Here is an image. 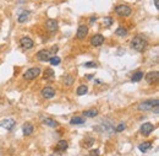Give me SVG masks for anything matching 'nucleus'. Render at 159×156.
Returning a JSON list of instances; mask_svg holds the SVG:
<instances>
[{
	"instance_id": "7",
	"label": "nucleus",
	"mask_w": 159,
	"mask_h": 156,
	"mask_svg": "<svg viewBox=\"0 0 159 156\" xmlns=\"http://www.w3.org/2000/svg\"><path fill=\"white\" fill-rule=\"evenodd\" d=\"M41 95H42V97H44L47 100H50V98H53L55 96V90L52 86H44L42 89V91H41Z\"/></svg>"
},
{
	"instance_id": "26",
	"label": "nucleus",
	"mask_w": 159,
	"mask_h": 156,
	"mask_svg": "<svg viewBox=\"0 0 159 156\" xmlns=\"http://www.w3.org/2000/svg\"><path fill=\"white\" fill-rule=\"evenodd\" d=\"M87 92H88V87H87L86 85H80L79 87H77V90H76L77 96H83V95H86Z\"/></svg>"
},
{
	"instance_id": "21",
	"label": "nucleus",
	"mask_w": 159,
	"mask_h": 156,
	"mask_svg": "<svg viewBox=\"0 0 159 156\" xmlns=\"http://www.w3.org/2000/svg\"><path fill=\"white\" fill-rule=\"evenodd\" d=\"M68 148H69V143L66 140H59L56 144V150L59 151H65L68 150Z\"/></svg>"
},
{
	"instance_id": "24",
	"label": "nucleus",
	"mask_w": 159,
	"mask_h": 156,
	"mask_svg": "<svg viewBox=\"0 0 159 156\" xmlns=\"http://www.w3.org/2000/svg\"><path fill=\"white\" fill-rule=\"evenodd\" d=\"M28 16H29V11H23L22 14L18 15L17 21H18L20 23H23V22H26V21L28 20Z\"/></svg>"
},
{
	"instance_id": "6",
	"label": "nucleus",
	"mask_w": 159,
	"mask_h": 156,
	"mask_svg": "<svg viewBox=\"0 0 159 156\" xmlns=\"http://www.w3.org/2000/svg\"><path fill=\"white\" fill-rule=\"evenodd\" d=\"M104 41H105V38H104V36L100 34V33H95V34H93V36L91 37V44H92L93 47H100V46L104 43Z\"/></svg>"
},
{
	"instance_id": "34",
	"label": "nucleus",
	"mask_w": 159,
	"mask_h": 156,
	"mask_svg": "<svg viewBox=\"0 0 159 156\" xmlns=\"http://www.w3.org/2000/svg\"><path fill=\"white\" fill-rule=\"evenodd\" d=\"M154 6H156V9H157V10L159 9V1L158 0H154Z\"/></svg>"
},
{
	"instance_id": "27",
	"label": "nucleus",
	"mask_w": 159,
	"mask_h": 156,
	"mask_svg": "<svg viewBox=\"0 0 159 156\" xmlns=\"http://www.w3.org/2000/svg\"><path fill=\"white\" fill-rule=\"evenodd\" d=\"M113 23H114V18H113V17H110V16L104 17V20H103V25H104L105 27H110Z\"/></svg>"
},
{
	"instance_id": "35",
	"label": "nucleus",
	"mask_w": 159,
	"mask_h": 156,
	"mask_svg": "<svg viewBox=\"0 0 159 156\" xmlns=\"http://www.w3.org/2000/svg\"><path fill=\"white\" fill-rule=\"evenodd\" d=\"M27 0H16V2H18V4H25Z\"/></svg>"
},
{
	"instance_id": "8",
	"label": "nucleus",
	"mask_w": 159,
	"mask_h": 156,
	"mask_svg": "<svg viewBox=\"0 0 159 156\" xmlns=\"http://www.w3.org/2000/svg\"><path fill=\"white\" fill-rule=\"evenodd\" d=\"M88 31H89V28H88V26H86V25H80L79 28H77V33H76V38L80 39V41H83L87 36H88Z\"/></svg>"
},
{
	"instance_id": "2",
	"label": "nucleus",
	"mask_w": 159,
	"mask_h": 156,
	"mask_svg": "<svg viewBox=\"0 0 159 156\" xmlns=\"http://www.w3.org/2000/svg\"><path fill=\"white\" fill-rule=\"evenodd\" d=\"M59 50V48L55 46V47H52L50 49H42L39 50L37 54H36V58L39 60V62H49V59L56 54V52Z\"/></svg>"
},
{
	"instance_id": "16",
	"label": "nucleus",
	"mask_w": 159,
	"mask_h": 156,
	"mask_svg": "<svg viewBox=\"0 0 159 156\" xmlns=\"http://www.w3.org/2000/svg\"><path fill=\"white\" fill-rule=\"evenodd\" d=\"M43 79L44 80H54L55 79V73L52 68H47L43 73Z\"/></svg>"
},
{
	"instance_id": "19",
	"label": "nucleus",
	"mask_w": 159,
	"mask_h": 156,
	"mask_svg": "<svg viewBox=\"0 0 159 156\" xmlns=\"http://www.w3.org/2000/svg\"><path fill=\"white\" fill-rule=\"evenodd\" d=\"M42 122H43V124H45V126H48V127H50V128H56V127H59V123H58L55 119H52V118H42Z\"/></svg>"
},
{
	"instance_id": "11",
	"label": "nucleus",
	"mask_w": 159,
	"mask_h": 156,
	"mask_svg": "<svg viewBox=\"0 0 159 156\" xmlns=\"http://www.w3.org/2000/svg\"><path fill=\"white\" fill-rule=\"evenodd\" d=\"M58 27H59V25H58V21H56V20H54V18H48V20L45 21V30H47V31H49V32H55V31H58Z\"/></svg>"
},
{
	"instance_id": "9",
	"label": "nucleus",
	"mask_w": 159,
	"mask_h": 156,
	"mask_svg": "<svg viewBox=\"0 0 159 156\" xmlns=\"http://www.w3.org/2000/svg\"><path fill=\"white\" fill-rule=\"evenodd\" d=\"M20 46H21L22 49H31V48H33L34 42L29 37L25 36V37H21L20 38Z\"/></svg>"
},
{
	"instance_id": "37",
	"label": "nucleus",
	"mask_w": 159,
	"mask_h": 156,
	"mask_svg": "<svg viewBox=\"0 0 159 156\" xmlns=\"http://www.w3.org/2000/svg\"><path fill=\"white\" fill-rule=\"evenodd\" d=\"M49 156H60L59 154H52V155H49Z\"/></svg>"
},
{
	"instance_id": "29",
	"label": "nucleus",
	"mask_w": 159,
	"mask_h": 156,
	"mask_svg": "<svg viewBox=\"0 0 159 156\" xmlns=\"http://www.w3.org/2000/svg\"><path fill=\"white\" fill-rule=\"evenodd\" d=\"M74 81H75V78H74L72 75H66V78H65V80H64V82H65V85H68V86H71Z\"/></svg>"
},
{
	"instance_id": "18",
	"label": "nucleus",
	"mask_w": 159,
	"mask_h": 156,
	"mask_svg": "<svg viewBox=\"0 0 159 156\" xmlns=\"http://www.w3.org/2000/svg\"><path fill=\"white\" fill-rule=\"evenodd\" d=\"M98 110L97 108H91V110H86V111H83V113H82V116L83 117H87V118H93V117H95V116H98Z\"/></svg>"
},
{
	"instance_id": "28",
	"label": "nucleus",
	"mask_w": 159,
	"mask_h": 156,
	"mask_svg": "<svg viewBox=\"0 0 159 156\" xmlns=\"http://www.w3.org/2000/svg\"><path fill=\"white\" fill-rule=\"evenodd\" d=\"M60 62H61V59H60L58 55H53V57L49 59V63H50L52 65H59Z\"/></svg>"
},
{
	"instance_id": "20",
	"label": "nucleus",
	"mask_w": 159,
	"mask_h": 156,
	"mask_svg": "<svg viewBox=\"0 0 159 156\" xmlns=\"http://www.w3.org/2000/svg\"><path fill=\"white\" fill-rule=\"evenodd\" d=\"M93 145H94V138H92V137H86L82 142V146L86 148V149H89Z\"/></svg>"
},
{
	"instance_id": "38",
	"label": "nucleus",
	"mask_w": 159,
	"mask_h": 156,
	"mask_svg": "<svg viewBox=\"0 0 159 156\" xmlns=\"http://www.w3.org/2000/svg\"><path fill=\"white\" fill-rule=\"evenodd\" d=\"M87 156H88V155H87Z\"/></svg>"
},
{
	"instance_id": "33",
	"label": "nucleus",
	"mask_w": 159,
	"mask_h": 156,
	"mask_svg": "<svg viewBox=\"0 0 159 156\" xmlns=\"http://www.w3.org/2000/svg\"><path fill=\"white\" fill-rule=\"evenodd\" d=\"M95 21H97V17H95V16H92V17L89 18V22H91V23H93V22H95Z\"/></svg>"
},
{
	"instance_id": "32",
	"label": "nucleus",
	"mask_w": 159,
	"mask_h": 156,
	"mask_svg": "<svg viewBox=\"0 0 159 156\" xmlns=\"http://www.w3.org/2000/svg\"><path fill=\"white\" fill-rule=\"evenodd\" d=\"M88 156H99V150H92Z\"/></svg>"
},
{
	"instance_id": "13",
	"label": "nucleus",
	"mask_w": 159,
	"mask_h": 156,
	"mask_svg": "<svg viewBox=\"0 0 159 156\" xmlns=\"http://www.w3.org/2000/svg\"><path fill=\"white\" fill-rule=\"evenodd\" d=\"M95 129L98 132H104V133H108V134H110V133L114 132V127H113V124L110 122H104L100 127H97Z\"/></svg>"
},
{
	"instance_id": "14",
	"label": "nucleus",
	"mask_w": 159,
	"mask_h": 156,
	"mask_svg": "<svg viewBox=\"0 0 159 156\" xmlns=\"http://www.w3.org/2000/svg\"><path fill=\"white\" fill-rule=\"evenodd\" d=\"M154 130V126H153V123H149V122H146V123H143L142 126H141V133L143 134V135H149Z\"/></svg>"
},
{
	"instance_id": "4",
	"label": "nucleus",
	"mask_w": 159,
	"mask_h": 156,
	"mask_svg": "<svg viewBox=\"0 0 159 156\" xmlns=\"http://www.w3.org/2000/svg\"><path fill=\"white\" fill-rule=\"evenodd\" d=\"M131 12H132V9L126 4H120L115 6V14L119 15L120 17H127L131 15Z\"/></svg>"
},
{
	"instance_id": "15",
	"label": "nucleus",
	"mask_w": 159,
	"mask_h": 156,
	"mask_svg": "<svg viewBox=\"0 0 159 156\" xmlns=\"http://www.w3.org/2000/svg\"><path fill=\"white\" fill-rule=\"evenodd\" d=\"M33 132H34V127H33L31 123H25V124L22 126V133H23V135L28 137V135H31Z\"/></svg>"
},
{
	"instance_id": "12",
	"label": "nucleus",
	"mask_w": 159,
	"mask_h": 156,
	"mask_svg": "<svg viewBox=\"0 0 159 156\" xmlns=\"http://www.w3.org/2000/svg\"><path fill=\"white\" fill-rule=\"evenodd\" d=\"M158 78H159V74L158 71H149L145 75V80L148 82V84H156L158 81Z\"/></svg>"
},
{
	"instance_id": "30",
	"label": "nucleus",
	"mask_w": 159,
	"mask_h": 156,
	"mask_svg": "<svg viewBox=\"0 0 159 156\" xmlns=\"http://www.w3.org/2000/svg\"><path fill=\"white\" fill-rule=\"evenodd\" d=\"M126 129V124L125 123H120L116 128H114V132H116V133H121L122 130H125Z\"/></svg>"
},
{
	"instance_id": "23",
	"label": "nucleus",
	"mask_w": 159,
	"mask_h": 156,
	"mask_svg": "<svg viewBox=\"0 0 159 156\" xmlns=\"http://www.w3.org/2000/svg\"><path fill=\"white\" fill-rule=\"evenodd\" d=\"M84 117H81V116H76V117H74V118H71L70 119V124H83L84 123Z\"/></svg>"
},
{
	"instance_id": "17",
	"label": "nucleus",
	"mask_w": 159,
	"mask_h": 156,
	"mask_svg": "<svg viewBox=\"0 0 159 156\" xmlns=\"http://www.w3.org/2000/svg\"><path fill=\"white\" fill-rule=\"evenodd\" d=\"M153 148V143L152 142H145V143H141L138 145V150L142 151V153H147L148 150H151Z\"/></svg>"
},
{
	"instance_id": "10",
	"label": "nucleus",
	"mask_w": 159,
	"mask_h": 156,
	"mask_svg": "<svg viewBox=\"0 0 159 156\" xmlns=\"http://www.w3.org/2000/svg\"><path fill=\"white\" fill-rule=\"evenodd\" d=\"M15 126H16V122L12 118H5V119L0 121V127H2L6 130H12Z\"/></svg>"
},
{
	"instance_id": "22",
	"label": "nucleus",
	"mask_w": 159,
	"mask_h": 156,
	"mask_svg": "<svg viewBox=\"0 0 159 156\" xmlns=\"http://www.w3.org/2000/svg\"><path fill=\"white\" fill-rule=\"evenodd\" d=\"M145 75H143V71H141V70H138V71H136L132 76H131V80L134 81V82H138V81H141L142 80V78H143Z\"/></svg>"
},
{
	"instance_id": "36",
	"label": "nucleus",
	"mask_w": 159,
	"mask_h": 156,
	"mask_svg": "<svg viewBox=\"0 0 159 156\" xmlns=\"http://www.w3.org/2000/svg\"><path fill=\"white\" fill-rule=\"evenodd\" d=\"M84 78H86V79H87V80H91V79H92V78H93V75H86V76H84Z\"/></svg>"
},
{
	"instance_id": "25",
	"label": "nucleus",
	"mask_w": 159,
	"mask_h": 156,
	"mask_svg": "<svg viewBox=\"0 0 159 156\" xmlns=\"http://www.w3.org/2000/svg\"><path fill=\"white\" fill-rule=\"evenodd\" d=\"M115 34L119 36V37H125V36H127V30L125 27H122V26H119L115 30Z\"/></svg>"
},
{
	"instance_id": "31",
	"label": "nucleus",
	"mask_w": 159,
	"mask_h": 156,
	"mask_svg": "<svg viewBox=\"0 0 159 156\" xmlns=\"http://www.w3.org/2000/svg\"><path fill=\"white\" fill-rule=\"evenodd\" d=\"M84 68H97V63H94V62H87V63H84Z\"/></svg>"
},
{
	"instance_id": "3",
	"label": "nucleus",
	"mask_w": 159,
	"mask_h": 156,
	"mask_svg": "<svg viewBox=\"0 0 159 156\" xmlns=\"http://www.w3.org/2000/svg\"><path fill=\"white\" fill-rule=\"evenodd\" d=\"M159 100L158 98H154V100H147V101H143L141 102L138 106H137V110L138 111H153V108L156 106H158Z\"/></svg>"
},
{
	"instance_id": "5",
	"label": "nucleus",
	"mask_w": 159,
	"mask_h": 156,
	"mask_svg": "<svg viewBox=\"0 0 159 156\" xmlns=\"http://www.w3.org/2000/svg\"><path fill=\"white\" fill-rule=\"evenodd\" d=\"M39 74H41V68L39 66H32L23 73V79L25 80H34L36 78L39 76Z\"/></svg>"
},
{
	"instance_id": "1",
	"label": "nucleus",
	"mask_w": 159,
	"mask_h": 156,
	"mask_svg": "<svg viewBox=\"0 0 159 156\" xmlns=\"http://www.w3.org/2000/svg\"><path fill=\"white\" fill-rule=\"evenodd\" d=\"M131 48L132 49H135V50H137V52H143L146 48H147V46H148V42H147V39H146V37L145 36H142V34H137V36H135L132 39H131Z\"/></svg>"
}]
</instances>
